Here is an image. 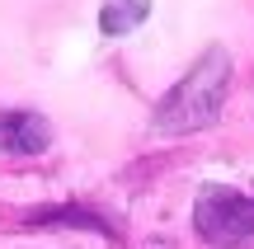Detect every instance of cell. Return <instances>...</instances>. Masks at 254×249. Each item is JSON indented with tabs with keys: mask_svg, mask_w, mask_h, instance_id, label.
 Returning <instances> with one entry per match:
<instances>
[{
	"mask_svg": "<svg viewBox=\"0 0 254 249\" xmlns=\"http://www.w3.org/2000/svg\"><path fill=\"white\" fill-rule=\"evenodd\" d=\"M226 85H231L226 47H207V52L198 56V66L160 99L155 127H160L165 137H189V132L212 127V122L221 118V103H226Z\"/></svg>",
	"mask_w": 254,
	"mask_h": 249,
	"instance_id": "6da1fadb",
	"label": "cell"
},
{
	"mask_svg": "<svg viewBox=\"0 0 254 249\" xmlns=\"http://www.w3.org/2000/svg\"><path fill=\"white\" fill-rule=\"evenodd\" d=\"M193 231L212 249H231L254 235V198L236 188H202L198 207H193Z\"/></svg>",
	"mask_w": 254,
	"mask_h": 249,
	"instance_id": "7a4b0ae2",
	"label": "cell"
},
{
	"mask_svg": "<svg viewBox=\"0 0 254 249\" xmlns=\"http://www.w3.org/2000/svg\"><path fill=\"white\" fill-rule=\"evenodd\" d=\"M52 146V122L33 108H0V150L9 155H43Z\"/></svg>",
	"mask_w": 254,
	"mask_h": 249,
	"instance_id": "3957f363",
	"label": "cell"
},
{
	"mask_svg": "<svg viewBox=\"0 0 254 249\" xmlns=\"http://www.w3.org/2000/svg\"><path fill=\"white\" fill-rule=\"evenodd\" d=\"M146 14H151V0H104L99 28H104L109 38H123V33H132Z\"/></svg>",
	"mask_w": 254,
	"mask_h": 249,
	"instance_id": "277c9868",
	"label": "cell"
},
{
	"mask_svg": "<svg viewBox=\"0 0 254 249\" xmlns=\"http://www.w3.org/2000/svg\"><path fill=\"white\" fill-rule=\"evenodd\" d=\"M33 221H38V226H47V221H52V226H90V231H104V235H109V226H104L99 216L80 212V207H57V212H38Z\"/></svg>",
	"mask_w": 254,
	"mask_h": 249,
	"instance_id": "5b68a950",
	"label": "cell"
}]
</instances>
